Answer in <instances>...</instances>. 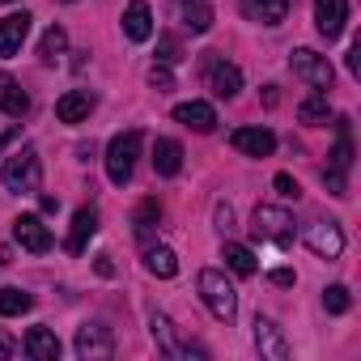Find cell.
<instances>
[{"label": "cell", "instance_id": "14", "mask_svg": "<svg viewBox=\"0 0 361 361\" xmlns=\"http://www.w3.org/2000/svg\"><path fill=\"white\" fill-rule=\"evenodd\" d=\"M255 348L268 361H285L289 357V344H285V336H281V327L272 319H255Z\"/></svg>", "mask_w": 361, "mask_h": 361}, {"label": "cell", "instance_id": "15", "mask_svg": "<svg viewBox=\"0 0 361 361\" xmlns=\"http://www.w3.org/2000/svg\"><path fill=\"white\" fill-rule=\"evenodd\" d=\"M230 140H234V149L247 153V157H268V153L276 149V136H272L268 128H238Z\"/></svg>", "mask_w": 361, "mask_h": 361}, {"label": "cell", "instance_id": "13", "mask_svg": "<svg viewBox=\"0 0 361 361\" xmlns=\"http://www.w3.org/2000/svg\"><path fill=\"white\" fill-rule=\"evenodd\" d=\"M30 13L22 9V13H9L5 22H0V56H18L22 51V43H26V35H30Z\"/></svg>", "mask_w": 361, "mask_h": 361}, {"label": "cell", "instance_id": "38", "mask_svg": "<svg viewBox=\"0 0 361 361\" xmlns=\"http://www.w3.org/2000/svg\"><path fill=\"white\" fill-rule=\"evenodd\" d=\"M9 140H18V132H13V128H9V132H0V149H5Z\"/></svg>", "mask_w": 361, "mask_h": 361}, {"label": "cell", "instance_id": "1", "mask_svg": "<svg viewBox=\"0 0 361 361\" xmlns=\"http://www.w3.org/2000/svg\"><path fill=\"white\" fill-rule=\"evenodd\" d=\"M0 178H5L9 192H39L43 183V166H39V153L30 145H22L18 153L5 157V166H0Z\"/></svg>", "mask_w": 361, "mask_h": 361}, {"label": "cell", "instance_id": "29", "mask_svg": "<svg viewBox=\"0 0 361 361\" xmlns=\"http://www.w3.org/2000/svg\"><path fill=\"white\" fill-rule=\"evenodd\" d=\"M64 47H68V35H64L60 26H51V30L43 35V43H39V56H43V60L51 64L56 56H64Z\"/></svg>", "mask_w": 361, "mask_h": 361}, {"label": "cell", "instance_id": "35", "mask_svg": "<svg viewBox=\"0 0 361 361\" xmlns=\"http://www.w3.org/2000/svg\"><path fill=\"white\" fill-rule=\"evenodd\" d=\"M157 51H161V60H166V64H174V60H178V43H174V39H157Z\"/></svg>", "mask_w": 361, "mask_h": 361}, {"label": "cell", "instance_id": "32", "mask_svg": "<svg viewBox=\"0 0 361 361\" xmlns=\"http://www.w3.org/2000/svg\"><path fill=\"white\" fill-rule=\"evenodd\" d=\"M149 85H153L157 94H166V90H174V73H170L166 64H153V68H149Z\"/></svg>", "mask_w": 361, "mask_h": 361}, {"label": "cell", "instance_id": "19", "mask_svg": "<svg viewBox=\"0 0 361 361\" xmlns=\"http://www.w3.org/2000/svg\"><path fill=\"white\" fill-rule=\"evenodd\" d=\"M153 170L161 174V178H174L178 170H183V145L178 140H153Z\"/></svg>", "mask_w": 361, "mask_h": 361}, {"label": "cell", "instance_id": "33", "mask_svg": "<svg viewBox=\"0 0 361 361\" xmlns=\"http://www.w3.org/2000/svg\"><path fill=\"white\" fill-rule=\"evenodd\" d=\"M272 188H276L285 200H298V196H302V188H298V178H293V174H276V178H272Z\"/></svg>", "mask_w": 361, "mask_h": 361}, {"label": "cell", "instance_id": "40", "mask_svg": "<svg viewBox=\"0 0 361 361\" xmlns=\"http://www.w3.org/2000/svg\"><path fill=\"white\" fill-rule=\"evenodd\" d=\"M68 5H73V0H68Z\"/></svg>", "mask_w": 361, "mask_h": 361}, {"label": "cell", "instance_id": "17", "mask_svg": "<svg viewBox=\"0 0 361 361\" xmlns=\"http://www.w3.org/2000/svg\"><path fill=\"white\" fill-rule=\"evenodd\" d=\"M174 119L183 123V128H192V132H213L217 128V111L209 102H178L174 106Z\"/></svg>", "mask_w": 361, "mask_h": 361}, {"label": "cell", "instance_id": "30", "mask_svg": "<svg viewBox=\"0 0 361 361\" xmlns=\"http://www.w3.org/2000/svg\"><path fill=\"white\" fill-rule=\"evenodd\" d=\"M327 166H331V170H344V174H348V166H353V140H348V132H340V140H336V149H331Z\"/></svg>", "mask_w": 361, "mask_h": 361}, {"label": "cell", "instance_id": "4", "mask_svg": "<svg viewBox=\"0 0 361 361\" xmlns=\"http://www.w3.org/2000/svg\"><path fill=\"white\" fill-rule=\"evenodd\" d=\"M251 230H255L259 238L281 243V247H289V243H293V217H289L285 209H276V204H259V209H255V217H251Z\"/></svg>", "mask_w": 361, "mask_h": 361}, {"label": "cell", "instance_id": "5", "mask_svg": "<svg viewBox=\"0 0 361 361\" xmlns=\"http://www.w3.org/2000/svg\"><path fill=\"white\" fill-rule=\"evenodd\" d=\"M289 68H293L306 85L331 90V64H327V56H319V51H310V47H298V51L289 56Z\"/></svg>", "mask_w": 361, "mask_h": 361}, {"label": "cell", "instance_id": "16", "mask_svg": "<svg viewBox=\"0 0 361 361\" xmlns=\"http://www.w3.org/2000/svg\"><path fill=\"white\" fill-rule=\"evenodd\" d=\"M90 111H94V94L90 90H68L56 102V119L60 123H81V119H90Z\"/></svg>", "mask_w": 361, "mask_h": 361}, {"label": "cell", "instance_id": "36", "mask_svg": "<svg viewBox=\"0 0 361 361\" xmlns=\"http://www.w3.org/2000/svg\"><path fill=\"white\" fill-rule=\"evenodd\" d=\"M293 281H298V276H293L289 268H276V272H272V285H281V289H289Z\"/></svg>", "mask_w": 361, "mask_h": 361}, {"label": "cell", "instance_id": "8", "mask_svg": "<svg viewBox=\"0 0 361 361\" xmlns=\"http://www.w3.org/2000/svg\"><path fill=\"white\" fill-rule=\"evenodd\" d=\"M344 22H348V0H314V26L327 43L344 35Z\"/></svg>", "mask_w": 361, "mask_h": 361}, {"label": "cell", "instance_id": "12", "mask_svg": "<svg viewBox=\"0 0 361 361\" xmlns=\"http://www.w3.org/2000/svg\"><path fill=\"white\" fill-rule=\"evenodd\" d=\"M149 331H153V340L161 344V353H166V357H192V353H200V348H192V344L178 340L174 323H170L166 314H157V310H149Z\"/></svg>", "mask_w": 361, "mask_h": 361}, {"label": "cell", "instance_id": "27", "mask_svg": "<svg viewBox=\"0 0 361 361\" xmlns=\"http://www.w3.org/2000/svg\"><path fill=\"white\" fill-rule=\"evenodd\" d=\"M327 115H331V106H327V94H314V98H306V102L298 106V119H302V123H310V128L327 123Z\"/></svg>", "mask_w": 361, "mask_h": 361}, {"label": "cell", "instance_id": "34", "mask_svg": "<svg viewBox=\"0 0 361 361\" xmlns=\"http://www.w3.org/2000/svg\"><path fill=\"white\" fill-rule=\"evenodd\" d=\"M18 353H22V340L9 336V331H0V361H9V357H18Z\"/></svg>", "mask_w": 361, "mask_h": 361}, {"label": "cell", "instance_id": "3", "mask_svg": "<svg viewBox=\"0 0 361 361\" xmlns=\"http://www.w3.org/2000/svg\"><path fill=\"white\" fill-rule=\"evenodd\" d=\"M200 298H204V306L217 314V319H234V310H238V293H234V285L226 281V272H217V268H204L200 272Z\"/></svg>", "mask_w": 361, "mask_h": 361}, {"label": "cell", "instance_id": "7", "mask_svg": "<svg viewBox=\"0 0 361 361\" xmlns=\"http://www.w3.org/2000/svg\"><path fill=\"white\" fill-rule=\"evenodd\" d=\"M204 81H209V90L217 94V98H234L238 90H243V73H238V64H230V60H204Z\"/></svg>", "mask_w": 361, "mask_h": 361}, {"label": "cell", "instance_id": "10", "mask_svg": "<svg viewBox=\"0 0 361 361\" xmlns=\"http://www.w3.org/2000/svg\"><path fill=\"white\" fill-rule=\"evenodd\" d=\"M306 247H310L319 259H336V255L344 251V234H340L336 221H314V226L306 230Z\"/></svg>", "mask_w": 361, "mask_h": 361}, {"label": "cell", "instance_id": "20", "mask_svg": "<svg viewBox=\"0 0 361 361\" xmlns=\"http://www.w3.org/2000/svg\"><path fill=\"white\" fill-rule=\"evenodd\" d=\"M98 234V213L94 209H77V217H73V230H68V255H81L85 247H90V238Z\"/></svg>", "mask_w": 361, "mask_h": 361}, {"label": "cell", "instance_id": "21", "mask_svg": "<svg viewBox=\"0 0 361 361\" xmlns=\"http://www.w3.org/2000/svg\"><path fill=\"white\" fill-rule=\"evenodd\" d=\"M293 0H243V13L259 26H281Z\"/></svg>", "mask_w": 361, "mask_h": 361}, {"label": "cell", "instance_id": "6", "mask_svg": "<svg viewBox=\"0 0 361 361\" xmlns=\"http://www.w3.org/2000/svg\"><path fill=\"white\" fill-rule=\"evenodd\" d=\"M77 357H85V361H106L111 353H115V340H111V331L102 327V323H85V327H77Z\"/></svg>", "mask_w": 361, "mask_h": 361}, {"label": "cell", "instance_id": "39", "mask_svg": "<svg viewBox=\"0 0 361 361\" xmlns=\"http://www.w3.org/2000/svg\"><path fill=\"white\" fill-rule=\"evenodd\" d=\"M0 5H9V0H0Z\"/></svg>", "mask_w": 361, "mask_h": 361}, {"label": "cell", "instance_id": "2", "mask_svg": "<svg viewBox=\"0 0 361 361\" xmlns=\"http://www.w3.org/2000/svg\"><path fill=\"white\" fill-rule=\"evenodd\" d=\"M136 157H140V132H119V136L106 145V178H111L115 188L132 183Z\"/></svg>", "mask_w": 361, "mask_h": 361}, {"label": "cell", "instance_id": "11", "mask_svg": "<svg viewBox=\"0 0 361 361\" xmlns=\"http://www.w3.org/2000/svg\"><path fill=\"white\" fill-rule=\"evenodd\" d=\"M170 9H174L178 26L192 30V35H204L213 26V5L209 0H170Z\"/></svg>", "mask_w": 361, "mask_h": 361}, {"label": "cell", "instance_id": "31", "mask_svg": "<svg viewBox=\"0 0 361 361\" xmlns=\"http://www.w3.org/2000/svg\"><path fill=\"white\" fill-rule=\"evenodd\" d=\"M323 306H327L331 314H344V310L353 306V298H348L344 285H327V289H323Z\"/></svg>", "mask_w": 361, "mask_h": 361}, {"label": "cell", "instance_id": "26", "mask_svg": "<svg viewBox=\"0 0 361 361\" xmlns=\"http://www.w3.org/2000/svg\"><path fill=\"white\" fill-rule=\"evenodd\" d=\"M226 264H230V272H238V276H255V272H259L251 247H243V243H226Z\"/></svg>", "mask_w": 361, "mask_h": 361}, {"label": "cell", "instance_id": "25", "mask_svg": "<svg viewBox=\"0 0 361 361\" xmlns=\"http://www.w3.org/2000/svg\"><path fill=\"white\" fill-rule=\"evenodd\" d=\"M145 268H149L153 276L170 281V276L178 272V255H174L170 247H149V251H145Z\"/></svg>", "mask_w": 361, "mask_h": 361}, {"label": "cell", "instance_id": "37", "mask_svg": "<svg viewBox=\"0 0 361 361\" xmlns=\"http://www.w3.org/2000/svg\"><path fill=\"white\" fill-rule=\"evenodd\" d=\"M348 73H353V77L361 73V43H353V51H348Z\"/></svg>", "mask_w": 361, "mask_h": 361}, {"label": "cell", "instance_id": "22", "mask_svg": "<svg viewBox=\"0 0 361 361\" xmlns=\"http://www.w3.org/2000/svg\"><path fill=\"white\" fill-rule=\"evenodd\" d=\"M22 348H26L35 361H60V340H56V331H47V327H30L26 340H22Z\"/></svg>", "mask_w": 361, "mask_h": 361}, {"label": "cell", "instance_id": "9", "mask_svg": "<svg viewBox=\"0 0 361 361\" xmlns=\"http://www.w3.org/2000/svg\"><path fill=\"white\" fill-rule=\"evenodd\" d=\"M13 238H18L26 251H35V255L51 251V230H47L43 217H35V213H22V217L13 221Z\"/></svg>", "mask_w": 361, "mask_h": 361}, {"label": "cell", "instance_id": "18", "mask_svg": "<svg viewBox=\"0 0 361 361\" xmlns=\"http://www.w3.org/2000/svg\"><path fill=\"white\" fill-rule=\"evenodd\" d=\"M123 35L132 43H145L153 35V9L145 5V0H132V5L123 9Z\"/></svg>", "mask_w": 361, "mask_h": 361}, {"label": "cell", "instance_id": "24", "mask_svg": "<svg viewBox=\"0 0 361 361\" xmlns=\"http://www.w3.org/2000/svg\"><path fill=\"white\" fill-rule=\"evenodd\" d=\"M157 221H161V204L149 196V200H140L136 204V213H132V230H136V238H149L153 230H157Z\"/></svg>", "mask_w": 361, "mask_h": 361}, {"label": "cell", "instance_id": "28", "mask_svg": "<svg viewBox=\"0 0 361 361\" xmlns=\"http://www.w3.org/2000/svg\"><path fill=\"white\" fill-rule=\"evenodd\" d=\"M30 306H35V298L26 289H13V285L0 289V314H26Z\"/></svg>", "mask_w": 361, "mask_h": 361}, {"label": "cell", "instance_id": "23", "mask_svg": "<svg viewBox=\"0 0 361 361\" xmlns=\"http://www.w3.org/2000/svg\"><path fill=\"white\" fill-rule=\"evenodd\" d=\"M0 111L5 115H13V119H22L26 111H30V98H26V90L9 77V73H0Z\"/></svg>", "mask_w": 361, "mask_h": 361}]
</instances>
